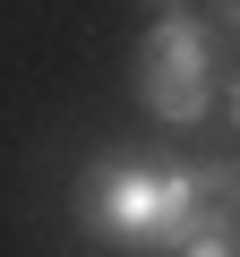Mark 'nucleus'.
I'll use <instances>...</instances> for the list:
<instances>
[{
	"instance_id": "1",
	"label": "nucleus",
	"mask_w": 240,
	"mask_h": 257,
	"mask_svg": "<svg viewBox=\"0 0 240 257\" xmlns=\"http://www.w3.org/2000/svg\"><path fill=\"white\" fill-rule=\"evenodd\" d=\"M77 231L94 248L172 257L197 231V172H172L146 155H94L77 172Z\"/></svg>"
},
{
	"instance_id": "2",
	"label": "nucleus",
	"mask_w": 240,
	"mask_h": 257,
	"mask_svg": "<svg viewBox=\"0 0 240 257\" xmlns=\"http://www.w3.org/2000/svg\"><path fill=\"white\" fill-rule=\"evenodd\" d=\"M214 86H223V35L189 9H163L138 35V103L163 128H197L214 111Z\"/></svg>"
},
{
	"instance_id": "3",
	"label": "nucleus",
	"mask_w": 240,
	"mask_h": 257,
	"mask_svg": "<svg viewBox=\"0 0 240 257\" xmlns=\"http://www.w3.org/2000/svg\"><path fill=\"white\" fill-rule=\"evenodd\" d=\"M197 231H223L240 248V163H197Z\"/></svg>"
},
{
	"instance_id": "4",
	"label": "nucleus",
	"mask_w": 240,
	"mask_h": 257,
	"mask_svg": "<svg viewBox=\"0 0 240 257\" xmlns=\"http://www.w3.org/2000/svg\"><path fill=\"white\" fill-rule=\"evenodd\" d=\"M172 257H240V248H231V240H223V231H189V240H180V248H172Z\"/></svg>"
},
{
	"instance_id": "5",
	"label": "nucleus",
	"mask_w": 240,
	"mask_h": 257,
	"mask_svg": "<svg viewBox=\"0 0 240 257\" xmlns=\"http://www.w3.org/2000/svg\"><path fill=\"white\" fill-rule=\"evenodd\" d=\"M214 18H223V35H240V0H214Z\"/></svg>"
},
{
	"instance_id": "6",
	"label": "nucleus",
	"mask_w": 240,
	"mask_h": 257,
	"mask_svg": "<svg viewBox=\"0 0 240 257\" xmlns=\"http://www.w3.org/2000/svg\"><path fill=\"white\" fill-rule=\"evenodd\" d=\"M223 103H231V128H240V77H223Z\"/></svg>"
},
{
	"instance_id": "7",
	"label": "nucleus",
	"mask_w": 240,
	"mask_h": 257,
	"mask_svg": "<svg viewBox=\"0 0 240 257\" xmlns=\"http://www.w3.org/2000/svg\"><path fill=\"white\" fill-rule=\"evenodd\" d=\"M146 9H155V18H163V9H189V0H146Z\"/></svg>"
}]
</instances>
